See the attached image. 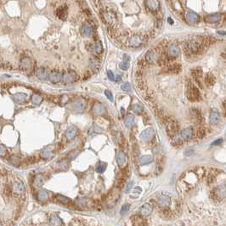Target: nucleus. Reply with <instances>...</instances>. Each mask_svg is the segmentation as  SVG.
I'll return each mask as SVG.
<instances>
[{
    "instance_id": "obj_14",
    "label": "nucleus",
    "mask_w": 226,
    "mask_h": 226,
    "mask_svg": "<svg viewBox=\"0 0 226 226\" xmlns=\"http://www.w3.org/2000/svg\"><path fill=\"white\" fill-rule=\"evenodd\" d=\"M145 5L146 8L148 9L151 12H156L159 9V1L158 0H146L145 1Z\"/></svg>"
},
{
    "instance_id": "obj_31",
    "label": "nucleus",
    "mask_w": 226,
    "mask_h": 226,
    "mask_svg": "<svg viewBox=\"0 0 226 226\" xmlns=\"http://www.w3.org/2000/svg\"><path fill=\"white\" fill-rule=\"evenodd\" d=\"M216 82V78L214 75L208 73L205 78V83L207 87H213Z\"/></svg>"
},
{
    "instance_id": "obj_22",
    "label": "nucleus",
    "mask_w": 226,
    "mask_h": 226,
    "mask_svg": "<svg viewBox=\"0 0 226 226\" xmlns=\"http://www.w3.org/2000/svg\"><path fill=\"white\" fill-rule=\"evenodd\" d=\"M185 18H186L187 21H189V22H192V23H196V22H197L200 20V17H199L197 14L194 12V11H191V10H189V11L186 12Z\"/></svg>"
},
{
    "instance_id": "obj_9",
    "label": "nucleus",
    "mask_w": 226,
    "mask_h": 226,
    "mask_svg": "<svg viewBox=\"0 0 226 226\" xmlns=\"http://www.w3.org/2000/svg\"><path fill=\"white\" fill-rule=\"evenodd\" d=\"M154 135H155L154 129L151 128V127H149V128L144 129V131L140 134V138L143 141H144V142H148V141H150L154 137Z\"/></svg>"
},
{
    "instance_id": "obj_8",
    "label": "nucleus",
    "mask_w": 226,
    "mask_h": 226,
    "mask_svg": "<svg viewBox=\"0 0 226 226\" xmlns=\"http://www.w3.org/2000/svg\"><path fill=\"white\" fill-rule=\"evenodd\" d=\"M20 67L22 71H24L26 72H29L31 71L33 67V62L30 58H24L22 59L20 64Z\"/></svg>"
},
{
    "instance_id": "obj_11",
    "label": "nucleus",
    "mask_w": 226,
    "mask_h": 226,
    "mask_svg": "<svg viewBox=\"0 0 226 226\" xmlns=\"http://www.w3.org/2000/svg\"><path fill=\"white\" fill-rule=\"evenodd\" d=\"M157 203L161 208L167 209V208H169V206L171 204V198L168 196L162 195V196H159L158 200H157Z\"/></svg>"
},
{
    "instance_id": "obj_6",
    "label": "nucleus",
    "mask_w": 226,
    "mask_h": 226,
    "mask_svg": "<svg viewBox=\"0 0 226 226\" xmlns=\"http://www.w3.org/2000/svg\"><path fill=\"white\" fill-rule=\"evenodd\" d=\"M179 129V123H177L176 121H170L168 125H167V134L170 138H173L174 136L176 135Z\"/></svg>"
},
{
    "instance_id": "obj_21",
    "label": "nucleus",
    "mask_w": 226,
    "mask_h": 226,
    "mask_svg": "<svg viewBox=\"0 0 226 226\" xmlns=\"http://www.w3.org/2000/svg\"><path fill=\"white\" fill-rule=\"evenodd\" d=\"M49 80L52 83H58L62 80V73L59 71H51L49 75Z\"/></svg>"
},
{
    "instance_id": "obj_48",
    "label": "nucleus",
    "mask_w": 226,
    "mask_h": 226,
    "mask_svg": "<svg viewBox=\"0 0 226 226\" xmlns=\"http://www.w3.org/2000/svg\"><path fill=\"white\" fill-rule=\"evenodd\" d=\"M129 208H130V205L129 204H124L123 207H122V208H121V214L122 215H124V214H126L129 211Z\"/></svg>"
},
{
    "instance_id": "obj_51",
    "label": "nucleus",
    "mask_w": 226,
    "mask_h": 226,
    "mask_svg": "<svg viewBox=\"0 0 226 226\" xmlns=\"http://www.w3.org/2000/svg\"><path fill=\"white\" fill-rule=\"evenodd\" d=\"M7 154V150L4 145L0 144V156H4Z\"/></svg>"
},
{
    "instance_id": "obj_19",
    "label": "nucleus",
    "mask_w": 226,
    "mask_h": 226,
    "mask_svg": "<svg viewBox=\"0 0 226 226\" xmlns=\"http://www.w3.org/2000/svg\"><path fill=\"white\" fill-rule=\"evenodd\" d=\"M145 61L149 64H153L157 60V53L155 50H149L147 53L145 54Z\"/></svg>"
},
{
    "instance_id": "obj_55",
    "label": "nucleus",
    "mask_w": 226,
    "mask_h": 226,
    "mask_svg": "<svg viewBox=\"0 0 226 226\" xmlns=\"http://www.w3.org/2000/svg\"><path fill=\"white\" fill-rule=\"evenodd\" d=\"M107 75H108V78L110 80H115V76L113 74V72L111 71H107Z\"/></svg>"
},
{
    "instance_id": "obj_13",
    "label": "nucleus",
    "mask_w": 226,
    "mask_h": 226,
    "mask_svg": "<svg viewBox=\"0 0 226 226\" xmlns=\"http://www.w3.org/2000/svg\"><path fill=\"white\" fill-rule=\"evenodd\" d=\"M77 134H78L77 127H74V126H71L65 132V137H66V140H68V141H72L75 139Z\"/></svg>"
},
{
    "instance_id": "obj_28",
    "label": "nucleus",
    "mask_w": 226,
    "mask_h": 226,
    "mask_svg": "<svg viewBox=\"0 0 226 226\" xmlns=\"http://www.w3.org/2000/svg\"><path fill=\"white\" fill-rule=\"evenodd\" d=\"M181 69L182 67L178 63H173V64H171L169 65L167 67V71L170 72V73H179L181 71Z\"/></svg>"
},
{
    "instance_id": "obj_7",
    "label": "nucleus",
    "mask_w": 226,
    "mask_h": 226,
    "mask_svg": "<svg viewBox=\"0 0 226 226\" xmlns=\"http://www.w3.org/2000/svg\"><path fill=\"white\" fill-rule=\"evenodd\" d=\"M78 80V76L74 71H66L62 73V82L64 83H72Z\"/></svg>"
},
{
    "instance_id": "obj_58",
    "label": "nucleus",
    "mask_w": 226,
    "mask_h": 226,
    "mask_svg": "<svg viewBox=\"0 0 226 226\" xmlns=\"http://www.w3.org/2000/svg\"><path fill=\"white\" fill-rule=\"evenodd\" d=\"M218 34H220V35H225L226 34L225 32H224V31H218Z\"/></svg>"
},
{
    "instance_id": "obj_46",
    "label": "nucleus",
    "mask_w": 226,
    "mask_h": 226,
    "mask_svg": "<svg viewBox=\"0 0 226 226\" xmlns=\"http://www.w3.org/2000/svg\"><path fill=\"white\" fill-rule=\"evenodd\" d=\"M121 89L123 91H125V92H131L132 91L131 86H130V84L128 82H125L123 84H122Z\"/></svg>"
},
{
    "instance_id": "obj_4",
    "label": "nucleus",
    "mask_w": 226,
    "mask_h": 226,
    "mask_svg": "<svg viewBox=\"0 0 226 226\" xmlns=\"http://www.w3.org/2000/svg\"><path fill=\"white\" fill-rule=\"evenodd\" d=\"M212 196L214 200L222 201L226 197V186L225 185H219L214 188L212 191Z\"/></svg>"
},
{
    "instance_id": "obj_10",
    "label": "nucleus",
    "mask_w": 226,
    "mask_h": 226,
    "mask_svg": "<svg viewBox=\"0 0 226 226\" xmlns=\"http://www.w3.org/2000/svg\"><path fill=\"white\" fill-rule=\"evenodd\" d=\"M116 162L119 168L123 169L127 164V156L123 151H118L116 154Z\"/></svg>"
},
{
    "instance_id": "obj_40",
    "label": "nucleus",
    "mask_w": 226,
    "mask_h": 226,
    "mask_svg": "<svg viewBox=\"0 0 226 226\" xmlns=\"http://www.w3.org/2000/svg\"><path fill=\"white\" fill-rule=\"evenodd\" d=\"M132 111H134V113H136V114H141L144 111V108L142 106V105L137 103V104H134L132 106Z\"/></svg>"
},
{
    "instance_id": "obj_5",
    "label": "nucleus",
    "mask_w": 226,
    "mask_h": 226,
    "mask_svg": "<svg viewBox=\"0 0 226 226\" xmlns=\"http://www.w3.org/2000/svg\"><path fill=\"white\" fill-rule=\"evenodd\" d=\"M144 37L139 34H134L128 39V45L132 48H138L143 44Z\"/></svg>"
},
{
    "instance_id": "obj_43",
    "label": "nucleus",
    "mask_w": 226,
    "mask_h": 226,
    "mask_svg": "<svg viewBox=\"0 0 226 226\" xmlns=\"http://www.w3.org/2000/svg\"><path fill=\"white\" fill-rule=\"evenodd\" d=\"M106 169V165L105 164V163L100 162V163H99L98 166H97V168H96V171H97V173H102L105 172Z\"/></svg>"
},
{
    "instance_id": "obj_41",
    "label": "nucleus",
    "mask_w": 226,
    "mask_h": 226,
    "mask_svg": "<svg viewBox=\"0 0 226 226\" xmlns=\"http://www.w3.org/2000/svg\"><path fill=\"white\" fill-rule=\"evenodd\" d=\"M48 197H49V196H48L47 191L43 190V189L40 190V191L38 192V194H37V199L40 201H47V200H48Z\"/></svg>"
},
{
    "instance_id": "obj_1",
    "label": "nucleus",
    "mask_w": 226,
    "mask_h": 226,
    "mask_svg": "<svg viewBox=\"0 0 226 226\" xmlns=\"http://www.w3.org/2000/svg\"><path fill=\"white\" fill-rule=\"evenodd\" d=\"M207 43H208V41L206 40V38L204 37H198V38H194L192 40L187 43V50H189L191 54H199L201 50L204 49L205 44Z\"/></svg>"
},
{
    "instance_id": "obj_36",
    "label": "nucleus",
    "mask_w": 226,
    "mask_h": 226,
    "mask_svg": "<svg viewBox=\"0 0 226 226\" xmlns=\"http://www.w3.org/2000/svg\"><path fill=\"white\" fill-rule=\"evenodd\" d=\"M92 50H93V51H94L95 54H99L102 53L103 47L102 44H101V43H99V42L95 43L92 45Z\"/></svg>"
},
{
    "instance_id": "obj_23",
    "label": "nucleus",
    "mask_w": 226,
    "mask_h": 226,
    "mask_svg": "<svg viewBox=\"0 0 226 226\" xmlns=\"http://www.w3.org/2000/svg\"><path fill=\"white\" fill-rule=\"evenodd\" d=\"M12 99L15 102L19 103V104H23L26 102L27 100V95L24 93H17L16 95H12Z\"/></svg>"
},
{
    "instance_id": "obj_60",
    "label": "nucleus",
    "mask_w": 226,
    "mask_h": 226,
    "mask_svg": "<svg viewBox=\"0 0 226 226\" xmlns=\"http://www.w3.org/2000/svg\"><path fill=\"white\" fill-rule=\"evenodd\" d=\"M121 111H122V115L123 116L124 115V113H125V111H124L123 108H122V109H121Z\"/></svg>"
},
{
    "instance_id": "obj_18",
    "label": "nucleus",
    "mask_w": 226,
    "mask_h": 226,
    "mask_svg": "<svg viewBox=\"0 0 226 226\" xmlns=\"http://www.w3.org/2000/svg\"><path fill=\"white\" fill-rule=\"evenodd\" d=\"M54 153V145L53 144H50L49 146H47L42 151L41 156L43 158H45V159H49L53 157Z\"/></svg>"
},
{
    "instance_id": "obj_15",
    "label": "nucleus",
    "mask_w": 226,
    "mask_h": 226,
    "mask_svg": "<svg viewBox=\"0 0 226 226\" xmlns=\"http://www.w3.org/2000/svg\"><path fill=\"white\" fill-rule=\"evenodd\" d=\"M103 18H104V20L106 21L107 24H109V25H111L114 21H116V16L115 14L113 12H111V11H108V10H106V11H104L102 14Z\"/></svg>"
},
{
    "instance_id": "obj_17",
    "label": "nucleus",
    "mask_w": 226,
    "mask_h": 226,
    "mask_svg": "<svg viewBox=\"0 0 226 226\" xmlns=\"http://www.w3.org/2000/svg\"><path fill=\"white\" fill-rule=\"evenodd\" d=\"M35 75L37 78L41 79V80H45L47 78H49V75H50V72L49 71L47 70L46 68H43V67H39L37 68L36 71H35Z\"/></svg>"
},
{
    "instance_id": "obj_32",
    "label": "nucleus",
    "mask_w": 226,
    "mask_h": 226,
    "mask_svg": "<svg viewBox=\"0 0 226 226\" xmlns=\"http://www.w3.org/2000/svg\"><path fill=\"white\" fill-rule=\"evenodd\" d=\"M129 62H130V57L127 54H124L123 55V61L120 64V68L122 70L127 71L129 68Z\"/></svg>"
},
{
    "instance_id": "obj_56",
    "label": "nucleus",
    "mask_w": 226,
    "mask_h": 226,
    "mask_svg": "<svg viewBox=\"0 0 226 226\" xmlns=\"http://www.w3.org/2000/svg\"><path fill=\"white\" fill-rule=\"evenodd\" d=\"M132 185H133V183H132V182H129V183L127 185V186H126V189H125V191H126L127 193V192H129V190L131 189Z\"/></svg>"
},
{
    "instance_id": "obj_37",
    "label": "nucleus",
    "mask_w": 226,
    "mask_h": 226,
    "mask_svg": "<svg viewBox=\"0 0 226 226\" xmlns=\"http://www.w3.org/2000/svg\"><path fill=\"white\" fill-rule=\"evenodd\" d=\"M89 66L94 71H98L99 68V61L96 58H92L89 62Z\"/></svg>"
},
{
    "instance_id": "obj_20",
    "label": "nucleus",
    "mask_w": 226,
    "mask_h": 226,
    "mask_svg": "<svg viewBox=\"0 0 226 226\" xmlns=\"http://www.w3.org/2000/svg\"><path fill=\"white\" fill-rule=\"evenodd\" d=\"M13 191L16 194L21 195L25 191V185L21 181H16L13 184Z\"/></svg>"
},
{
    "instance_id": "obj_57",
    "label": "nucleus",
    "mask_w": 226,
    "mask_h": 226,
    "mask_svg": "<svg viewBox=\"0 0 226 226\" xmlns=\"http://www.w3.org/2000/svg\"><path fill=\"white\" fill-rule=\"evenodd\" d=\"M121 80H122V77H121L120 75H117V76L115 78L116 82H119V81H121Z\"/></svg>"
},
{
    "instance_id": "obj_34",
    "label": "nucleus",
    "mask_w": 226,
    "mask_h": 226,
    "mask_svg": "<svg viewBox=\"0 0 226 226\" xmlns=\"http://www.w3.org/2000/svg\"><path fill=\"white\" fill-rule=\"evenodd\" d=\"M50 224L51 225H61L63 224L61 219L57 215H52L50 218Z\"/></svg>"
},
{
    "instance_id": "obj_53",
    "label": "nucleus",
    "mask_w": 226,
    "mask_h": 226,
    "mask_svg": "<svg viewBox=\"0 0 226 226\" xmlns=\"http://www.w3.org/2000/svg\"><path fill=\"white\" fill-rule=\"evenodd\" d=\"M223 143V139H218V140H216L215 141H214L211 145L212 146H217V145H219V144H221Z\"/></svg>"
},
{
    "instance_id": "obj_24",
    "label": "nucleus",
    "mask_w": 226,
    "mask_h": 226,
    "mask_svg": "<svg viewBox=\"0 0 226 226\" xmlns=\"http://www.w3.org/2000/svg\"><path fill=\"white\" fill-rule=\"evenodd\" d=\"M93 111L95 113V115L98 116H102L106 113V107L104 106V105L100 104V103H96L94 107H93Z\"/></svg>"
},
{
    "instance_id": "obj_38",
    "label": "nucleus",
    "mask_w": 226,
    "mask_h": 226,
    "mask_svg": "<svg viewBox=\"0 0 226 226\" xmlns=\"http://www.w3.org/2000/svg\"><path fill=\"white\" fill-rule=\"evenodd\" d=\"M82 33L84 36L89 37L93 33V28L90 25H84L82 28Z\"/></svg>"
},
{
    "instance_id": "obj_50",
    "label": "nucleus",
    "mask_w": 226,
    "mask_h": 226,
    "mask_svg": "<svg viewBox=\"0 0 226 226\" xmlns=\"http://www.w3.org/2000/svg\"><path fill=\"white\" fill-rule=\"evenodd\" d=\"M69 100H70V98H69V96H67V95H63L61 98V103L62 105H66L67 103L69 102Z\"/></svg>"
},
{
    "instance_id": "obj_52",
    "label": "nucleus",
    "mask_w": 226,
    "mask_h": 226,
    "mask_svg": "<svg viewBox=\"0 0 226 226\" xmlns=\"http://www.w3.org/2000/svg\"><path fill=\"white\" fill-rule=\"evenodd\" d=\"M105 95L106 96L107 98L109 100H111V101H113V95L111 93V91L109 90H106L105 91Z\"/></svg>"
},
{
    "instance_id": "obj_12",
    "label": "nucleus",
    "mask_w": 226,
    "mask_h": 226,
    "mask_svg": "<svg viewBox=\"0 0 226 226\" xmlns=\"http://www.w3.org/2000/svg\"><path fill=\"white\" fill-rule=\"evenodd\" d=\"M189 113H190V118L195 123L200 124L202 122V116L200 111H198L197 109H195V108L191 109Z\"/></svg>"
},
{
    "instance_id": "obj_45",
    "label": "nucleus",
    "mask_w": 226,
    "mask_h": 226,
    "mask_svg": "<svg viewBox=\"0 0 226 226\" xmlns=\"http://www.w3.org/2000/svg\"><path fill=\"white\" fill-rule=\"evenodd\" d=\"M134 224L135 225H144L145 223L144 222V220L142 218H140V216H136L135 217V220H134Z\"/></svg>"
},
{
    "instance_id": "obj_33",
    "label": "nucleus",
    "mask_w": 226,
    "mask_h": 226,
    "mask_svg": "<svg viewBox=\"0 0 226 226\" xmlns=\"http://www.w3.org/2000/svg\"><path fill=\"white\" fill-rule=\"evenodd\" d=\"M33 182H34V185H35L36 187H40L44 183V178L41 174H37L34 178V181Z\"/></svg>"
},
{
    "instance_id": "obj_39",
    "label": "nucleus",
    "mask_w": 226,
    "mask_h": 226,
    "mask_svg": "<svg viewBox=\"0 0 226 226\" xmlns=\"http://www.w3.org/2000/svg\"><path fill=\"white\" fill-rule=\"evenodd\" d=\"M124 123H125V126L127 127H133V125L134 124V116L133 115H128L125 118V121H124Z\"/></svg>"
},
{
    "instance_id": "obj_30",
    "label": "nucleus",
    "mask_w": 226,
    "mask_h": 226,
    "mask_svg": "<svg viewBox=\"0 0 226 226\" xmlns=\"http://www.w3.org/2000/svg\"><path fill=\"white\" fill-rule=\"evenodd\" d=\"M181 137L185 140H189L192 137V129L190 127H187L181 132Z\"/></svg>"
},
{
    "instance_id": "obj_26",
    "label": "nucleus",
    "mask_w": 226,
    "mask_h": 226,
    "mask_svg": "<svg viewBox=\"0 0 226 226\" xmlns=\"http://www.w3.org/2000/svg\"><path fill=\"white\" fill-rule=\"evenodd\" d=\"M206 22L210 23V24H213V23H217L220 21V16L218 14H210L206 16L204 18Z\"/></svg>"
},
{
    "instance_id": "obj_47",
    "label": "nucleus",
    "mask_w": 226,
    "mask_h": 226,
    "mask_svg": "<svg viewBox=\"0 0 226 226\" xmlns=\"http://www.w3.org/2000/svg\"><path fill=\"white\" fill-rule=\"evenodd\" d=\"M205 135L206 130L204 128H200V129H198L197 133H196V137H197L198 139H202Z\"/></svg>"
},
{
    "instance_id": "obj_44",
    "label": "nucleus",
    "mask_w": 226,
    "mask_h": 226,
    "mask_svg": "<svg viewBox=\"0 0 226 226\" xmlns=\"http://www.w3.org/2000/svg\"><path fill=\"white\" fill-rule=\"evenodd\" d=\"M57 198L59 201L62 202V203H69L71 201V200L68 197H66V196H62V195H57Z\"/></svg>"
},
{
    "instance_id": "obj_59",
    "label": "nucleus",
    "mask_w": 226,
    "mask_h": 226,
    "mask_svg": "<svg viewBox=\"0 0 226 226\" xmlns=\"http://www.w3.org/2000/svg\"><path fill=\"white\" fill-rule=\"evenodd\" d=\"M168 21H169V22L170 23V24H173V21L171 19V18H169V19H168Z\"/></svg>"
},
{
    "instance_id": "obj_25",
    "label": "nucleus",
    "mask_w": 226,
    "mask_h": 226,
    "mask_svg": "<svg viewBox=\"0 0 226 226\" xmlns=\"http://www.w3.org/2000/svg\"><path fill=\"white\" fill-rule=\"evenodd\" d=\"M152 213V207L151 205H150L149 203H144V205L140 207V214L144 216V217H147L150 214Z\"/></svg>"
},
{
    "instance_id": "obj_16",
    "label": "nucleus",
    "mask_w": 226,
    "mask_h": 226,
    "mask_svg": "<svg viewBox=\"0 0 226 226\" xmlns=\"http://www.w3.org/2000/svg\"><path fill=\"white\" fill-rule=\"evenodd\" d=\"M168 55L171 58H176L179 55V48L175 44L172 43L168 47Z\"/></svg>"
},
{
    "instance_id": "obj_27",
    "label": "nucleus",
    "mask_w": 226,
    "mask_h": 226,
    "mask_svg": "<svg viewBox=\"0 0 226 226\" xmlns=\"http://www.w3.org/2000/svg\"><path fill=\"white\" fill-rule=\"evenodd\" d=\"M202 70H201L200 67H196V68H194L191 70V75H192V77L195 78V80L198 82V83H200L201 84V79L202 78Z\"/></svg>"
},
{
    "instance_id": "obj_35",
    "label": "nucleus",
    "mask_w": 226,
    "mask_h": 226,
    "mask_svg": "<svg viewBox=\"0 0 226 226\" xmlns=\"http://www.w3.org/2000/svg\"><path fill=\"white\" fill-rule=\"evenodd\" d=\"M152 162H153V157L151 156H143L140 159V163L142 166L150 164Z\"/></svg>"
},
{
    "instance_id": "obj_2",
    "label": "nucleus",
    "mask_w": 226,
    "mask_h": 226,
    "mask_svg": "<svg viewBox=\"0 0 226 226\" xmlns=\"http://www.w3.org/2000/svg\"><path fill=\"white\" fill-rule=\"evenodd\" d=\"M186 97L190 102H198L201 100V93L196 86L189 83L186 90Z\"/></svg>"
},
{
    "instance_id": "obj_54",
    "label": "nucleus",
    "mask_w": 226,
    "mask_h": 226,
    "mask_svg": "<svg viewBox=\"0 0 226 226\" xmlns=\"http://www.w3.org/2000/svg\"><path fill=\"white\" fill-rule=\"evenodd\" d=\"M77 204H78L79 207H81V206H85L86 205V201L83 200V199H78V201H77Z\"/></svg>"
},
{
    "instance_id": "obj_42",
    "label": "nucleus",
    "mask_w": 226,
    "mask_h": 226,
    "mask_svg": "<svg viewBox=\"0 0 226 226\" xmlns=\"http://www.w3.org/2000/svg\"><path fill=\"white\" fill-rule=\"evenodd\" d=\"M43 101V98H42V96H40L39 95H37V94H34L32 96V102L34 105H40Z\"/></svg>"
},
{
    "instance_id": "obj_29",
    "label": "nucleus",
    "mask_w": 226,
    "mask_h": 226,
    "mask_svg": "<svg viewBox=\"0 0 226 226\" xmlns=\"http://www.w3.org/2000/svg\"><path fill=\"white\" fill-rule=\"evenodd\" d=\"M210 123L212 125H216L220 121V116L217 111H212L209 116Z\"/></svg>"
},
{
    "instance_id": "obj_3",
    "label": "nucleus",
    "mask_w": 226,
    "mask_h": 226,
    "mask_svg": "<svg viewBox=\"0 0 226 226\" xmlns=\"http://www.w3.org/2000/svg\"><path fill=\"white\" fill-rule=\"evenodd\" d=\"M86 106V100L82 98H79L71 105V110L74 113H82L85 110Z\"/></svg>"
},
{
    "instance_id": "obj_49",
    "label": "nucleus",
    "mask_w": 226,
    "mask_h": 226,
    "mask_svg": "<svg viewBox=\"0 0 226 226\" xmlns=\"http://www.w3.org/2000/svg\"><path fill=\"white\" fill-rule=\"evenodd\" d=\"M59 11H61V14H58L59 15V16L60 18H61V19H65V17L63 16H66V13H67V10H66V8H61V9H59Z\"/></svg>"
}]
</instances>
